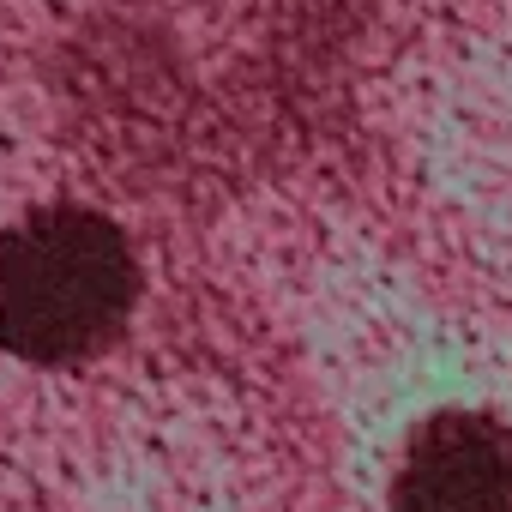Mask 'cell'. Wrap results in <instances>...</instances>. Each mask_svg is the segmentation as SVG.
<instances>
[{"instance_id":"6da1fadb","label":"cell","mask_w":512,"mask_h":512,"mask_svg":"<svg viewBox=\"0 0 512 512\" xmlns=\"http://www.w3.org/2000/svg\"><path fill=\"white\" fill-rule=\"evenodd\" d=\"M139 308V253L91 205H37L0 229V350L67 368L109 350Z\"/></svg>"},{"instance_id":"7a4b0ae2","label":"cell","mask_w":512,"mask_h":512,"mask_svg":"<svg viewBox=\"0 0 512 512\" xmlns=\"http://www.w3.org/2000/svg\"><path fill=\"white\" fill-rule=\"evenodd\" d=\"M392 512H512V428L488 410L422 422L398 458Z\"/></svg>"}]
</instances>
